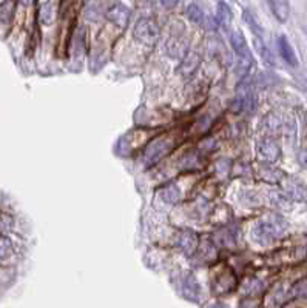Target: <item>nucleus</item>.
I'll list each match as a JSON object with an SVG mask.
<instances>
[{"label": "nucleus", "mask_w": 307, "mask_h": 308, "mask_svg": "<svg viewBox=\"0 0 307 308\" xmlns=\"http://www.w3.org/2000/svg\"><path fill=\"white\" fill-rule=\"evenodd\" d=\"M134 37L141 44L151 47L159 38V26L151 19H141L134 26Z\"/></svg>", "instance_id": "f257e3e1"}, {"label": "nucleus", "mask_w": 307, "mask_h": 308, "mask_svg": "<svg viewBox=\"0 0 307 308\" xmlns=\"http://www.w3.org/2000/svg\"><path fill=\"white\" fill-rule=\"evenodd\" d=\"M232 47H233L235 53L238 54L241 65H244V66L247 68V66L252 63V53H250V50H249V45H247L246 37L243 35L241 31H236V32L232 34Z\"/></svg>", "instance_id": "f03ea898"}, {"label": "nucleus", "mask_w": 307, "mask_h": 308, "mask_svg": "<svg viewBox=\"0 0 307 308\" xmlns=\"http://www.w3.org/2000/svg\"><path fill=\"white\" fill-rule=\"evenodd\" d=\"M130 10L122 5V4H114L113 7H110V10L107 11V17L110 22H113L116 26L119 28H125L130 22Z\"/></svg>", "instance_id": "7ed1b4c3"}, {"label": "nucleus", "mask_w": 307, "mask_h": 308, "mask_svg": "<svg viewBox=\"0 0 307 308\" xmlns=\"http://www.w3.org/2000/svg\"><path fill=\"white\" fill-rule=\"evenodd\" d=\"M57 10H59V5L56 0H47L45 4L41 5V10H39L41 22L44 25H51L57 17Z\"/></svg>", "instance_id": "20e7f679"}, {"label": "nucleus", "mask_w": 307, "mask_h": 308, "mask_svg": "<svg viewBox=\"0 0 307 308\" xmlns=\"http://www.w3.org/2000/svg\"><path fill=\"white\" fill-rule=\"evenodd\" d=\"M236 106L238 109H252L253 108V93L249 85L241 84L236 91Z\"/></svg>", "instance_id": "39448f33"}, {"label": "nucleus", "mask_w": 307, "mask_h": 308, "mask_svg": "<svg viewBox=\"0 0 307 308\" xmlns=\"http://www.w3.org/2000/svg\"><path fill=\"white\" fill-rule=\"evenodd\" d=\"M278 50H280V54L281 57L292 66H296L298 63V59H296V54L292 48V45L289 44L287 37L286 35H280L278 37Z\"/></svg>", "instance_id": "423d86ee"}, {"label": "nucleus", "mask_w": 307, "mask_h": 308, "mask_svg": "<svg viewBox=\"0 0 307 308\" xmlns=\"http://www.w3.org/2000/svg\"><path fill=\"white\" fill-rule=\"evenodd\" d=\"M268 5H270L272 13L280 22H286L289 17V7L286 0H267Z\"/></svg>", "instance_id": "0eeeda50"}, {"label": "nucleus", "mask_w": 307, "mask_h": 308, "mask_svg": "<svg viewBox=\"0 0 307 308\" xmlns=\"http://www.w3.org/2000/svg\"><path fill=\"white\" fill-rule=\"evenodd\" d=\"M216 20L222 25V26H228L232 23V11H230L228 5L224 2L218 4V11H216Z\"/></svg>", "instance_id": "6e6552de"}, {"label": "nucleus", "mask_w": 307, "mask_h": 308, "mask_svg": "<svg viewBox=\"0 0 307 308\" xmlns=\"http://www.w3.org/2000/svg\"><path fill=\"white\" fill-rule=\"evenodd\" d=\"M187 17L193 23H198V25H202L206 22V16L198 5H190L187 8Z\"/></svg>", "instance_id": "1a4fd4ad"}, {"label": "nucleus", "mask_w": 307, "mask_h": 308, "mask_svg": "<svg viewBox=\"0 0 307 308\" xmlns=\"http://www.w3.org/2000/svg\"><path fill=\"white\" fill-rule=\"evenodd\" d=\"M244 20H246V23L250 26L252 32H253L256 37H261V38H262V28H261V25L258 23L256 17H255L250 11H244Z\"/></svg>", "instance_id": "9d476101"}, {"label": "nucleus", "mask_w": 307, "mask_h": 308, "mask_svg": "<svg viewBox=\"0 0 307 308\" xmlns=\"http://www.w3.org/2000/svg\"><path fill=\"white\" fill-rule=\"evenodd\" d=\"M255 45H256V50L259 51L261 57L264 59V62L270 63V65H274V63H275V62H274V59H272V53L268 51V48H267V47H265V44L262 42V38L259 41V38L256 37V38H255Z\"/></svg>", "instance_id": "9b49d317"}, {"label": "nucleus", "mask_w": 307, "mask_h": 308, "mask_svg": "<svg viewBox=\"0 0 307 308\" xmlns=\"http://www.w3.org/2000/svg\"><path fill=\"white\" fill-rule=\"evenodd\" d=\"M178 2H179V0H161V4H162L165 8H173V7L178 5Z\"/></svg>", "instance_id": "f8f14e48"}, {"label": "nucleus", "mask_w": 307, "mask_h": 308, "mask_svg": "<svg viewBox=\"0 0 307 308\" xmlns=\"http://www.w3.org/2000/svg\"><path fill=\"white\" fill-rule=\"evenodd\" d=\"M19 2H20L22 5H25V7H29V5L34 2V0H19Z\"/></svg>", "instance_id": "ddd939ff"}]
</instances>
